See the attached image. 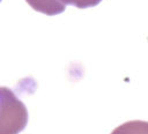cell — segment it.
Segmentation results:
<instances>
[{
	"mask_svg": "<svg viewBox=\"0 0 148 134\" xmlns=\"http://www.w3.org/2000/svg\"><path fill=\"white\" fill-rule=\"evenodd\" d=\"M29 120L25 104L8 87H0V134H18Z\"/></svg>",
	"mask_w": 148,
	"mask_h": 134,
	"instance_id": "cell-1",
	"label": "cell"
},
{
	"mask_svg": "<svg viewBox=\"0 0 148 134\" xmlns=\"http://www.w3.org/2000/svg\"><path fill=\"white\" fill-rule=\"evenodd\" d=\"M27 3L36 12L49 16L58 15L66 9L67 5L76 8H90L97 6L102 0H25Z\"/></svg>",
	"mask_w": 148,
	"mask_h": 134,
	"instance_id": "cell-2",
	"label": "cell"
},
{
	"mask_svg": "<svg viewBox=\"0 0 148 134\" xmlns=\"http://www.w3.org/2000/svg\"><path fill=\"white\" fill-rule=\"evenodd\" d=\"M110 134H148V121L130 120L116 127Z\"/></svg>",
	"mask_w": 148,
	"mask_h": 134,
	"instance_id": "cell-3",
	"label": "cell"
},
{
	"mask_svg": "<svg viewBox=\"0 0 148 134\" xmlns=\"http://www.w3.org/2000/svg\"><path fill=\"white\" fill-rule=\"evenodd\" d=\"M1 1H2V0H0V2H1Z\"/></svg>",
	"mask_w": 148,
	"mask_h": 134,
	"instance_id": "cell-4",
	"label": "cell"
}]
</instances>
